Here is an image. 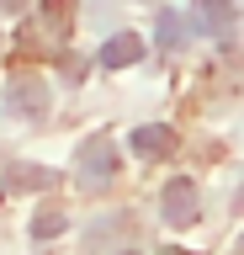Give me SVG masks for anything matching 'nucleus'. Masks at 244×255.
Masks as SVG:
<instances>
[{
    "label": "nucleus",
    "mask_w": 244,
    "mask_h": 255,
    "mask_svg": "<svg viewBox=\"0 0 244 255\" xmlns=\"http://www.w3.org/2000/svg\"><path fill=\"white\" fill-rule=\"evenodd\" d=\"M75 170H80V186L85 191H101L117 181V143L106 138V133H96V138L80 143V154H75Z\"/></svg>",
    "instance_id": "nucleus-1"
},
{
    "label": "nucleus",
    "mask_w": 244,
    "mask_h": 255,
    "mask_svg": "<svg viewBox=\"0 0 244 255\" xmlns=\"http://www.w3.org/2000/svg\"><path fill=\"white\" fill-rule=\"evenodd\" d=\"M5 107L37 123V117H48V107H53V91H48V85H43L37 75H16L11 85H5Z\"/></svg>",
    "instance_id": "nucleus-2"
},
{
    "label": "nucleus",
    "mask_w": 244,
    "mask_h": 255,
    "mask_svg": "<svg viewBox=\"0 0 244 255\" xmlns=\"http://www.w3.org/2000/svg\"><path fill=\"white\" fill-rule=\"evenodd\" d=\"M160 213H164V223H170V229L196 223V186L186 181V175H175V181L160 191Z\"/></svg>",
    "instance_id": "nucleus-3"
},
{
    "label": "nucleus",
    "mask_w": 244,
    "mask_h": 255,
    "mask_svg": "<svg viewBox=\"0 0 244 255\" xmlns=\"http://www.w3.org/2000/svg\"><path fill=\"white\" fill-rule=\"evenodd\" d=\"M138 59H144V37H133V32H117L101 43V69H128Z\"/></svg>",
    "instance_id": "nucleus-4"
},
{
    "label": "nucleus",
    "mask_w": 244,
    "mask_h": 255,
    "mask_svg": "<svg viewBox=\"0 0 244 255\" xmlns=\"http://www.w3.org/2000/svg\"><path fill=\"white\" fill-rule=\"evenodd\" d=\"M175 149V133L164 123H149V128H133V154H144V159H164Z\"/></svg>",
    "instance_id": "nucleus-5"
},
{
    "label": "nucleus",
    "mask_w": 244,
    "mask_h": 255,
    "mask_svg": "<svg viewBox=\"0 0 244 255\" xmlns=\"http://www.w3.org/2000/svg\"><path fill=\"white\" fill-rule=\"evenodd\" d=\"M59 175L53 170H43V165H11V175H5V191H43V186H53Z\"/></svg>",
    "instance_id": "nucleus-6"
},
{
    "label": "nucleus",
    "mask_w": 244,
    "mask_h": 255,
    "mask_svg": "<svg viewBox=\"0 0 244 255\" xmlns=\"http://www.w3.org/2000/svg\"><path fill=\"white\" fill-rule=\"evenodd\" d=\"M196 21L223 37V32L234 27V0H196Z\"/></svg>",
    "instance_id": "nucleus-7"
},
{
    "label": "nucleus",
    "mask_w": 244,
    "mask_h": 255,
    "mask_svg": "<svg viewBox=\"0 0 244 255\" xmlns=\"http://www.w3.org/2000/svg\"><path fill=\"white\" fill-rule=\"evenodd\" d=\"M154 37H160V48H180V37H186V21H180L175 11H160V32H154Z\"/></svg>",
    "instance_id": "nucleus-8"
},
{
    "label": "nucleus",
    "mask_w": 244,
    "mask_h": 255,
    "mask_svg": "<svg viewBox=\"0 0 244 255\" xmlns=\"http://www.w3.org/2000/svg\"><path fill=\"white\" fill-rule=\"evenodd\" d=\"M59 229H64V213H59V207H43L32 218V239H53Z\"/></svg>",
    "instance_id": "nucleus-9"
},
{
    "label": "nucleus",
    "mask_w": 244,
    "mask_h": 255,
    "mask_svg": "<svg viewBox=\"0 0 244 255\" xmlns=\"http://www.w3.org/2000/svg\"><path fill=\"white\" fill-rule=\"evenodd\" d=\"M21 5H27V0H0V11H21Z\"/></svg>",
    "instance_id": "nucleus-10"
},
{
    "label": "nucleus",
    "mask_w": 244,
    "mask_h": 255,
    "mask_svg": "<svg viewBox=\"0 0 244 255\" xmlns=\"http://www.w3.org/2000/svg\"><path fill=\"white\" fill-rule=\"evenodd\" d=\"M164 255H186V250H164Z\"/></svg>",
    "instance_id": "nucleus-11"
},
{
    "label": "nucleus",
    "mask_w": 244,
    "mask_h": 255,
    "mask_svg": "<svg viewBox=\"0 0 244 255\" xmlns=\"http://www.w3.org/2000/svg\"><path fill=\"white\" fill-rule=\"evenodd\" d=\"M239 255H244V239H239Z\"/></svg>",
    "instance_id": "nucleus-12"
}]
</instances>
